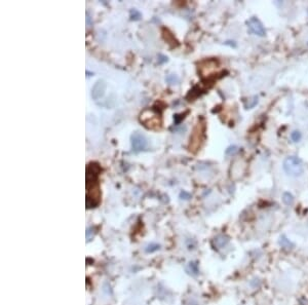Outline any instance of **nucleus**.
<instances>
[{"label":"nucleus","instance_id":"nucleus-7","mask_svg":"<svg viewBox=\"0 0 308 305\" xmlns=\"http://www.w3.org/2000/svg\"><path fill=\"white\" fill-rule=\"evenodd\" d=\"M279 245L282 246L283 249L290 250L294 248V243H293L291 240H290L286 235H282L279 238Z\"/></svg>","mask_w":308,"mask_h":305},{"label":"nucleus","instance_id":"nucleus-13","mask_svg":"<svg viewBox=\"0 0 308 305\" xmlns=\"http://www.w3.org/2000/svg\"><path fill=\"white\" fill-rule=\"evenodd\" d=\"M159 58H161V60L159 61V63H164V62L168 61V58L164 57V55H159Z\"/></svg>","mask_w":308,"mask_h":305},{"label":"nucleus","instance_id":"nucleus-3","mask_svg":"<svg viewBox=\"0 0 308 305\" xmlns=\"http://www.w3.org/2000/svg\"><path fill=\"white\" fill-rule=\"evenodd\" d=\"M246 25H248L249 31L252 34H254V35L263 37L265 36V34H266V30H265V28L263 27V24H262L260 20H258L257 18L253 17L251 18H249V20L246 21Z\"/></svg>","mask_w":308,"mask_h":305},{"label":"nucleus","instance_id":"nucleus-5","mask_svg":"<svg viewBox=\"0 0 308 305\" xmlns=\"http://www.w3.org/2000/svg\"><path fill=\"white\" fill-rule=\"evenodd\" d=\"M105 88H106V83L104 82V80H98L91 89V97L95 100H98L104 95Z\"/></svg>","mask_w":308,"mask_h":305},{"label":"nucleus","instance_id":"nucleus-11","mask_svg":"<svg viewBox=\"0 0 308 305\" xmlns=\"http://www.w3.org/2000/svg\"><path fill=\"white\" fill-rule=\"evenodd\" d=\"M166 81H168V83H171V84H174V83L179 82V79H178V77L175 76V75H168V77H166Z\"/></svg>","mask_w":308,"mask_h":305},{"label":"nucleus","instance_id":"nucleus-1","mask_svg":"<svg viewBox=\"0 0 308 305\" xmlns=\"http://www.w3.org/2000/svg\"><path fill=\"white\" fill-rule=\"evenodd\" d=\"M101 172L100 165L97 162H91L86 168V194L92 192L91 196L86 197V205L91 202L89 208H95L100 202V188H99V174Z\"/></svg>","mask_w":308,"mask_h":305},{"label":"nucleus","instance_id":"nucleus-2","mask_svg":"<svg viewBox=\"0 0 308 305\" xmlns=\"http://www.w3.org/2000/svg\"><path fill=\"white\" fill-rule=\"evenodd\" d=\"M283 169L291 177H298L303 174L304 168L300 158L296 156H289L283 161Z\"/></svg>","mask_w":308,"mask_h":305},{"label":"nucleus","instance_id":"nucleus-10","mask_svg":"<svg viewBox=\"0 0 308 305\" xmlns=\"http://www.w3.org/2000/svg\"><path fill=\"white\" fill-rule=\"evenodd\" d=\"M237 151H238V147L235 146V145H233V146L228 147L226 149V151H225V153H226L227 155H232V154H235Z\"/></svg>","mask_w":308,"mask_h":305},{"label":"nucleus","instance_id":"nucleus-6","mask_svg":"<svg viewBox=\"0 0 308 305\" xmlns=\"http://www.w3.org/2000/svg\"><path fill=\"white\" fill-rule=\"evenodd\" d=\"M228 242H229L228 237L226 235H223V234H221V235H218L215 238V245L217 246L218 248H224V246L228 243Z\"/></svg>","mask_w":308,"mask_h":305},{"label":"nucleus","instance_id":"nucleus-12","mask_svg":"<svg viewBox=\"0 0 308 305\" xmlns=\"http://www.w3.org/2000/svg\"><path fill=\"white\" fill-rule=\"evenodd\" d=\"M180 196L182 197V198H184V199H189L190 197H191L190 194H189V193H187V192H185V191H183V192H181Z\"/></svg>","mask_w":308,"mask_h":305},{"label":"nucleus","instance_id":"nucleus-8","mask_svg":"<svg viewBox=\"0 0 308 305\" xmlns=\"http://www.w3.org/2000/svg\"><path fill=\"white\" fill-rule=\"evenodd\" d=\"M282 201L286 205H292L294 203V196L290 192H285L282 194Z\"/></svg>","mask_w":308,"mask_h":305},{"label":"nucleus","instance_id":"nucleus-14","mask_svg":"<svg viewBox=\"0 0 308 305\" xmlns=\"http://www.w3.org/2000/svg\"><path fill=\"white\" fill-rule=\"evenodd\" d=\"M307 45H308V43H307Z\"/></svg>","mask_w":308,"mask_h":305},{"label":"nucleus","instance_id":"nucleus-4","mask_svg":"<svg viewBox=\"0 0 308 305\" xmlns=\"http://www.w3.org/2000/svg\"><path fill=\"white\" fill-rule=\"evenodd\" d=\"M132 148H134V151H136V152L145 150L147 147V139L141 132H136L132 136Z\"/></svg>","mask_w":308,"mask_h":305},{"label":"nucleus","instance_id":"nucleus-9","mask_svg":"<svg viewBox=\"0 0 308 305\" xmlns=\"http://www.w3.org/2000/svg\"><path fill=\"white\" fill-rule=\"evenodd\" d=\"M301 138H302V135H301V132H299V131H294L291 134V139H292V141L293 142H295V143H297V142H299L301 140Z\"/></svg>","mask_w":308,"mask_h":305}]
</instances>
